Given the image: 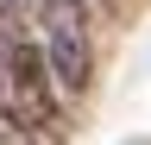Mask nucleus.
<instances>
[{
    "instance_id": "1",
    "label": "nucleus",
    "mask_w": 151,
    "mask_h": 145,
    "mask_svg": "<svg viewBox=\"0 0 151 145\" xmlns=\"http://www.w3.org/2000/svg\"><path fill=\"white\" fill-rule=\"evenodd\" d=\"M0 120H6V133L63 139L57 82H50V69H44V50H38L32 38H13L6 63H0Z\"/></svg>"
},
{
    "instance_id": "2",
    "label": "nucleus",
    "mask_w": 151,
    "mask_h": 145,
    "mask_svg": "<svg viewBox=\"0 0 151 145\" xmlns=\"http://www.w3.org/2000/svg\"><path fill=\"white\" fill-rule=\"evenodd\" d=\"M38 50L63 95H88L94 82V25L82 0H38Z\"/></svg>"
},
{
    "instance_id": "3",
    "label": "nucleus",
    "mask_w": 151,
    "mask_h": 145,
    "mask_svg": "<svg viewBox=\"0 0 151 145\" xmlns=\"http://www.w3.org/2000/svg\"><path fill=\"white\" fill-rule=\"evenodd\" d=\"M0 145H63V139H32V133H6Z\"/></svg>"
},
{
    "instance_id": "4",
    "label": "nucleus",
    "mask_w": 151,
    "mask_h": 145,
    "mask_svg": "<svg viewBox=\"0 0 151 145\" xmlns=\"http://www.w3.org/2000/svg\"><path fill=\"white\" fill-rule=\"evenodd\" d=\"M101 6H120V0H101Z\"/></svg>"
}]
</instances>
